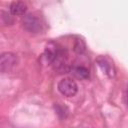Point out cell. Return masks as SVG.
Masks as SVG:
<instances>
[{"instance_id":"1","label":"cell","mask_w":128,"mask_h":128,"mask_svg":"<svg viewBox=\"0 0 128 128\" xmlns=\"http://www.w3.org/2000/svg\"><path fill=\"white\" fill-rule=\"evenodd\" d=\"M22 24L24 29L31 33H40L43 30V22L41 18L32 13L24 16Z\"/></svg>"},{"instance_id":"2","label":"cell","mask_w":128,"mask_h":128,"mask_svg":"<svg viewBox=\"0 0 128 128\" xmlns=\"http://www.w3.org/2000/svg\"><path fill=\"white\" fill-rule=\"evenodd\" d=\"M57 89L62 95L66 96V97H73L78 92V86H77L76 82L73 79L68 78V77L62 78L58 82Z\"/></svg>"},{"instance_id":"3","label":"cell","mask_w":128,"mask_h":128,"mask_svg":"<svg viewBox=\"0 0 128 128\" xmlns=\"http://www.w3.org/2000/svg\"><path fill=\"white\" fill-rule=\"evenodd\" d=\"M17 65V56L11 52H4L0 56V70L3 73L11 71Z\"/></svg>"},{"instance_id":"4","label":"cell","mask_w":128,"mask_h":128,"mask_svg":"<svg viewBox=\"0 0 128 128\" xmlns=\"http://www.w3.org/2000/svg\"><path fill=\"white\" fill-rule=\"evenodd\" d=\"M97 63L98 65L101 67V69L105 72V74H107L109 77H113L115 75V69L113 64L105 57H100L97 59Z\"/></svg>"},{"instance_id":"5","label":"cell","mask_w":128,"mask_h":128,"mask_svg":"<svg viewBox=\"0 0 128 128\" xmlns=\"http://www.w3.org/2000/svg\"><path fill=\"white\" fill-rule=\"evenodd\" d=\"M9 9L12 15H23L27 10V6L21 1H15L11 3Z\"/></svg>"},{"instance_id":"6","label":"cell","mask_w":128,"mask_h":128,"mask_svg":"<svg viewBox=\"0 0 128 128\" xmlns=\"http://www.w3.org/2000/svg\"><path fill=\"white\" fill-rule=\"evenodd\" d=\"M71 73L78 79H87L89 77V71L85 67H82V66H76L72 68Z\"/></svg>"},{"instance_id":"7","label":"cell","mask_w":128,"mask_h":128,"mask_svg":"<svg viewBox=\"0 0 128 128\" xmlns=\"http://www.w3.org/2000/svg\"><path fill=\"white\" fill-rule=\"evenodd\" d=\"M74 50H75V52H77L79 54L83 53L86 50V45H85L84 41L81 39H77L75 41V44H74Z\"/></svg>"},{"instance_id":"8","label":"cell","mask_w":128,"mask_h":128,"mask_svg":"<svg viewBox=\"0 0 128 128\" xmlns=\"http://www.w3.org/2000/svg\"><path fill=\"white\" fill-rule=\"evenodd\" d=\"M124 102H125V104L128 106V85H127V87H126V89H125V91H124Z\"/></svg>"}]
</instances>
